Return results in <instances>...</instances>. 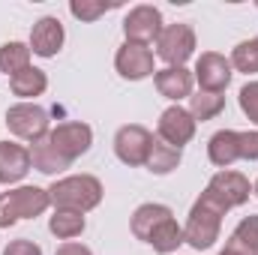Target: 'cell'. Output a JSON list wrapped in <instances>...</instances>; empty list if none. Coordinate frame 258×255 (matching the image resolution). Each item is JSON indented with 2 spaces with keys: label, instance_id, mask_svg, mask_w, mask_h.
I'll return each instance as SVG.
<instances>
[{
  "label": "cell",
  "instance_id": "1",
  "mask_svg": "<svg viewBox=\"0 0 258 255\" xmlns=\"http://www.w3.org/2000/svg\"><path fill=\"white\" fill-rule=\"evenodd\" d=\"M102 195H105V189H102L99 177H93V174H69L48 186V198H51L54 210L87 213L102 204Z\"/></svg>",
  "mask_w": 258,
  "mask_h": 255
},
{
  "label": "cell",
  "instance_id": "2",
  "mask_svg": "<svg viewBox=\"0 0 258 255\" xmlns=\"http://www.w3.org/2000/svg\"><path fill=\"white\" fill-rule=\"evenodd\" d=\"M228 210L222 207V204H216L207 192H201L198 198H195L192 210H189V219H186V225H183V237H186V243L198 249V252H204V249H210L216 240H219V231H222V216H225Z\"/></svg>",
  "mask_w": 258,
  "mask_h": 255
},
{
  "label": "cell",
  "instance_id": "3",
  "mask_svg": "<svg viewBox=\"0 0 258 255\" xmlns=\"http://www.w3.org/2000/svg\"><path fill=\"white\" fill-rule=\"evenodd\" d=\"M51 207L48 189L39 186H18L0 195V228L15 225L18 219H36Z\"/></svg>",
  "mask_w": 258,
  "mask_h": 255
},
{
  "label": "cell",
  "instance_id": "4",
  "mask_svg": "<svg viewBox=\"0 0 258 255\" xmlns=\"http://www.w3.org/2000/svg\"><path fill=\"white\" fill-rule=\"evenodd\" d=\"M6 129L15 135V138H24V141H39L51 132V120H48V111L36 102H15L6 108Z\"/></svg>",
  "mask_w": 258,
  "mask_h": 255
},
{
  "label": "cell",
  "instance_id": "5",
  "mask_svg": "<svg viewBox=\"0 0 258 255\" xmlns=\"http://www.w3.org/2000/svg\"><path fill=\"white\" fill-rule=\"evenodd\" d=\"M195 54V30L192 24H165L156 39V57L168 66H183Z\"/></svg>",
  "mask_w": 258,
  "mask_h": 255
},
{
  "label": "cell",
  "instance_id": "6",
  "mask_svg": "<svg viewBox=\"0 0 258 255\" xmlns=\"http://www.w3.org/2000/svg\"><path fill=\"white\" fill-rule=\"evenodd\" d=\"M207 195L216 201V204H222L225 210H234V207H240V204H246L249 201V177L246 174H240V171H231V168H222V171H216L213 177H210V183H207Z\"/></svg>",
  "mask_w": 258,
  "mask_h": 255
},
{
  "label": "cell",
  "instance_id": "7",
  "mask_svg": "<svg viewBox=\"0 0 258 255\" xmlns=\"http://www.w3.org/2000/svg\"><path fill=\"white\" fill-rule=\"evenodd\" d=\"M150 144H153V132L141 123H126L114 132V153L129 168H138L147 162Z\"/></svg>",
  "mask_w": 258,
  "mask_h": 255
},
{
  "label": "cell",
  "instance_id": "8",
  "mask_svg": "<svg viewBox=\"0 0 258 255\" xmlns=\"http://www.w3.org/2000/svg\"><path fill=\"white\" fill-rule=\"evenodd\" d=\"M162 33V12L150 3H141V6H132L123 18V36L126 42L135 45H150L156 42Z\"/></svg>",
  "mask_w": 258,
  "mask_h": 255
},
{
  "label": "cell",
  "instance_id": "9",
  "mask_svg": "<svg viewBox=\"0 0 258 255\" xmlns=\"http://www.w3.org/2000/svg\"><path fill=\"white\" fill-rule=\"evenodd\" d=\"M48 141L57 147V153L75 162L78 156H84L93 144V129L81 120H66V123H57V126L48 132Z\"/></svg>",
  "mask_w": 258,
  "mask_h": 255
},
{
  "label": "cell",
  "instance_id": "10",
  "mask_svg": "<svg viewBox=\"0 0 258 255\" xmlns=\"http://www.w3.org/2000/svg\"><path fill=\"white\" fill-rule=\"evenodd\" d=\"M231 60L219 51H204L198 60H195V81L204 93H222L228 84H231Z\"/></svg>",
  "mask_w": 258,
  "mask_h": 255
},
{
  "label": "cell",
  "instance_id": "11",
  "mask_svg": "<svg viewBox=\"0 0 258 255\" xmlns=\"http://www.w3.org/2000/svg\"><path fill=\"white\" fill-rule=\"evenodd\" d=\"M195 117L189 114V108H180V105H168L162 114H159V123H156V138H162L165 144L171 147H183L195 138Z\"/></svg>",
  "mask_w": 258,
  "mask_h": 255
},
{
  "label": "cell",
  "instance_id": "12",
  "mask_svg": "<svg viewBox=\"0 0 258 255\" xmlns=\"http://www.w3.org/2000/svg\"><path fill=\"white\" fill-rule=\"evenodd\" d=\"M114 69L126 81H144V78L156 75V69H153V51L147 45L123 42L117 48V54H114Z\"/></svg>",
  "mask_w": 258,
  "mask_h": 255
},
{
  "label": "cell",
  "instance_id": "13",
  "mask_svg": "<svg viewBox=\"0 0 258 255\" xmlns=\"http://www.w3.org/2000/svg\"><path fill=\"white\" fill-rule=\"evenodd\" d=\"M63 24H60V18H54V15H42L36 24H33V30H30V51L33 54H39V57H54L60 48H63Z\"/></svg>",
  "mask_w": 258,
  "mask_h": 255
},
{
  "label": "cell",
  "instance_id": "14",
  "mask_svg": "<svg viewBox=\"0 0 258 255\" xmlns=\"http://www.w3.org/2000/svg\"><path fill=\"white\" fill-rule=\"evenodd\" d=\"M30 171V150L15 141H0V183H21Z\"/></svg>",
  "mask_w": 258,
  "mask_h": 255
},
{
  "label": "cell",
  "instance_id": "15",
  "mask_svg": "<svg viewBox=\"0 0 258 255\" xmlns=\"http://www.w3.org/2000/svg\"><path fill=\"white\" fill-rule=\"evenodd\" d=\"M153 81H156L159 96H165V99H171V102H180V99H189V96H192L195 78L186 66H165V69H156Z\"/></svg>",
  "mask_w": 258,
  "mask_h": 255
},
{
  "label": "cell",
  "instance_id": "16",
  "mask_svg": "<svg viewBox=\"0 0 258 255\" xmlns=\"http://www.w3.org/2000/svg\"><path fill=\"white\" fill-rule=\"evenodd\" d=\"M207 156L216 168H231L240 159V132L237 129H219L207 141Z\"/></svg>",
  "mask_w": 258,
  "mask_h": 255
},
{
  "label": "cell",
  "instance_id": "17",
  "mask_svg": "<svg viewBox=\"0 0 258 255\" xmlns=\"http://www.w3.org/2000/svg\"><path fill=\"white\" fill-rule=\"evenodd\" d=\"M168 216H174L168 204H156V201H147V204L135 207V213H132V219H129V228H132L135 240H144V243H147V237L153 234V228H156L159 222H165Z\"/></svg>",
  "mask_w": 258,
  "mask_h": 255
},
{
  "label": "cell",
  "instance_id": "18",
  "mask_svg": "<svg viewBox=\"0 0 258 255\" xmlns=\"http://www.w3.org/2000/svg\"><path fill=\"white\" fill-rule=\"evenodd\" d=\"M27 150H30V168H36V171H42V174H48V177L60 174V171H66V168L72 165L69 159H63V156L57 153V147L48 141V135L39 138V141H33Z\"/></svg>",
  "mask_w": 258,
  "mask_h": 255
},
{
  "label": "cell",
  "instance_id": "19",
  "mask_svg": "<svg viewBox=\"0 0 258 255\" xmlns=\"http://www.w3.org/2000/svg\"><path fill=\"white\" fill-rule=\"evenodd\" d=\"M180 162H183V150H180V147H171V144H165L162 138L153 135V144H150V153H147V162H144L147 171L156 174V177H165V174H171Z\"/></svg>",
  "mask_w": 258,
  "mask_h": 255
},
{
  "label": "cell",
  "instance_id": "20",
  "mask_svg": "<svg viewBox=\"0 0 258 255\" xmlns=\"http://www.w3.org/2000/svg\"><path fill=\"white\" fill-rule=\"evenodd\" d=\"M225 249L234 252V255H258V216L255 213L243 216V219L234 225V231H231Z\"/></svg>",
  "mask_w": 258,
  "mask_h": 255
},
{
  "label": "cell",
  "instance_id": "21",
  "mask_svg": "<svg viewBox=\"0 0 258 255\" xmlns=\"http://www.w3.org/2000/svg\"><path fill=\"white\" fill-rule=\"evenodd\" d=\"M147 243L153 246V252L171 255V252H177V249L186 243V237H183V228L177 225V219H174V216H168L165 222H159V225L153 228V234L147 237Z\"/></svg>",
  "mask_w": 258,
  "mask_h": 255
},
{
  "label": "cell",
  "instance_id": "22",
  "mask_svg": "<svg viewBox=\"0 0 258 255\" xmlns=\"http://www.w3.org/2000/svg\"><path fill=\"white\" fill-rule=\"evenodd\" d=\"M45 87H48V75L42 69H36V66H27L24 72H18V75L9 78V90L15 96H21L24 102L33 99V96H42Z\"/></svg>",
  "mask_w": 258,
  "mask_h": 255
},
{
  "label": "cell",
  "instance_id": "23",
  "mask_svg": "<svg viewBox=\"0 0 258 255\" xmlns=\"http://www.w3.org/2000/svg\"><path fill=\"white\" fill-rule=\"evenodd\" d=\"M84 228H87L84 213H75V210H54V216L48 219V231L57 240H75L78 234H84Z\"/></svg>",
  "mask_w": 258,
  "mask_h": 255
},
{
  "label": "cell",
  "instance_id": "24",
  "mask_svg": "<svg viewBox=\"0 0 258 255\" xmlns=\"http://www.w3.org/2000/svg\"><path fill=\"white\" fill-rule=\"evenodd\" d=\"M30 66V45L24 42H3L0 45V72L3 75H18Z\"/></svg>",
  "mask_w": 258,
  "mask_h": 255
},
{
  "label": "cell",
  "instance_id": "25",
  "mask_svg": "<svg viewBox=\"0 0 258 255\" xmlns=\"http://www.w3.org/2000/svg\"><path fill=\"white\" fill-rule=\"evenodd\" d=\"M222 108H225V96L222 93H204V90H198L195 96H189V114L195 117V123L219 117Z\"/></svg>",
  "mask_w": 258,
  "mask_h": 255
},
{
  "label": "cell",
  "instance_id": "26",
  "mask_svg": "<svg viewBox=\"0 0 258 255\" xmlns=\"http://www.w3.org/2000/svg\"><path fill=\"white\" fill-rule=\"evenodd\" d=\"M228 60H231V69H237V72H243V75H255L258 72V36L255 39L237 42Z\"/></svg>",
  "mask_w": 258,
  "mask_h": 255
},
{
  "label": "cell",
  "instance_id": "27",
  "mask_svg": "<svg viewBox=\"0 0 258 255\" xmlns=\"http://www.w3.org/2000/svg\"><path fill=\"white\" fill-rule=\"evenodd\" d=\"M117 6H120L117 0H111V3H105V0H72L69 3V12L78 21H96L99 15H105L108 9H117Z\"/></svg>",
  "mask_w": 258,
  "mask_h": 255
},
{
  "label": "cell",
  "instance_id": "28",
  "mask_svg": "<svg viewBox=\"0 0 258 255\" xmlns=\"http://www.w3.org/2000/svg\"><path fill=\"white\" fill-rule=\"evenodd\" d=\"M237 102H240V111L249 117V123L258 126V81H246L237 93Z\"/></svg>",
  "mask_w": 258,
  "mask_h": 255
},
{
  "label": "cell",
  "instance_id": "29",
  "mask_svg": "<svg viewBox=\"0 0 258 255\" xmlns=\"http://www.w3.org/2000/svg\"><path fill=\"white\" fill-rule=\"evenodd\" d=\"M240 159L258 162V129H252V132H240Z\"/></svg>",
  "mask_w": 258,
  "mask_h": 255
},
{
  "label": "cell",
  "instance_id": "30",
  "mask_svg": "<svg viewBox=\"0 0 258 255\" xmlns=\"http://www.w3.org/2000/svg\"><path fill=\"white\" fill-rule=\"evenodd\" d=\"M3 255H42V249H39V243H33V240L21 237V240H12V243H6Z\"/></svg>",
  "mask_w": 258,
  "mask_h": 255
},
{
  "label": "cell",
  "instance_id": "31",
  "mask_svg": "<svg viewBox=\"0 0 258 255\" xmlns=\"http://www.w3.org/2000/svg\"><path fill=\"white\" fill-rule=\"evenodd\" d=\"M54 255H93L90 252V246H84V243H75V240H66L57 246V252Z\"/></svg>",
  "mask_w": 258,
  "mask_h": 255
},
{
  "label": "cell",
  "instance_id": "32",
  "mask_svg": "<svg viewBox=\"0 0 258 255\" xmlns=\"http://www.w3.org/2000/svg\"><path fill=\"white\" fill-rule=\"evenodd\" d=\"M252 192H255V198H258V180H255V183H252Z\"/></svg>",
  "mask_w": 258,
  "mask_h": 255
},
{
  "label": "cell",
  "instance_id": "33",
  "mask_svg": "<svg viewBox=\"0 0 258 255\" xmlns=\"http://www.w3.org/2000/svg\"><path fill=\"white\" fill-rule=\"evenodd\" d=\"M219 255H234V252H228V249H222V252H219Z\"/></svg>",
  "mask_w": 258,
  "mask_h": 255
},
{
  "label": "cell",
  "instance_id": "34",
  "mask_svg": "<svg viewBox=\"0 0 258 255\" xmlns=\"http://www.w3.org/2000/svg\"><path fill=\"white\" fill-rule=\"evenodd\" d=\"M255 6H258V3H255Z\"/></svg>",
  "mask_w": 258,
  "mask_h": 255
}]
</instances>
